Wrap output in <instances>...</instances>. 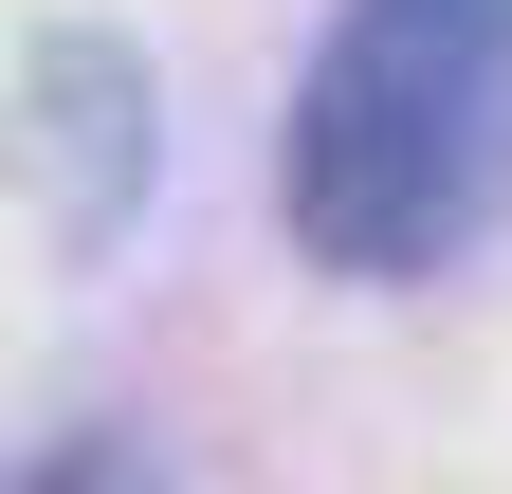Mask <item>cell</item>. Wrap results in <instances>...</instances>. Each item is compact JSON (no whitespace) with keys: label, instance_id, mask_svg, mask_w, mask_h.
<instances>
[{"label":"cell","instance_id":"6da1fadb","mask_svg":"<svg viewBox=\"0 0 512 494\" xmlns=\"http://www.w3.org/2000/svg\"><path fill=\"white\" fill-rule=\"evenodd\" d=\"M275 202L311 275H439L512 220V0H348Z\"/></svg>","mask_w":512,"mask_h":494},{"label":"cell","instance_id":"7a4b0ae2","mask_svg":"<svg viewBox=\"0 0 512 494\" xmlns=\"http://www.w3.org/2000/svg\"><path fill=\"white\" fill-rule=\"evenodd\" d=\"M147 165H165L147 55L128 37H37L19 55V202H37V238L55 257H110V238L147 220Z\"/></svg>","mask_w":512,"mask_h":494}]
</instances>
